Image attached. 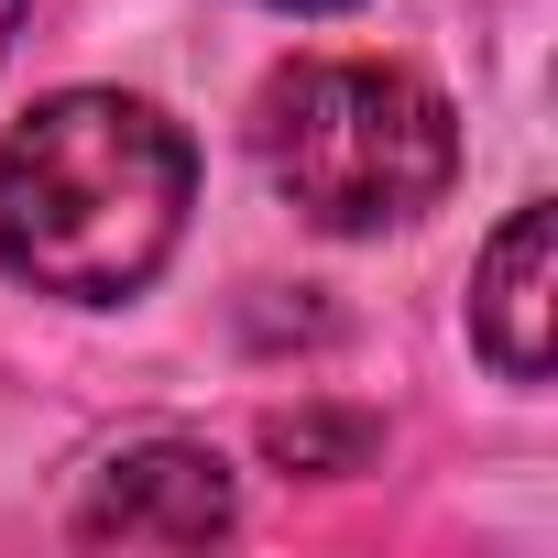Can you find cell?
Segmentation results:
<instances>
[{"mask_svg": "<svg viewBox=\"0 0 558 558\" xmlns=\"http://www.w3.org/2000/svg\"><path fill=\"white\" fill-rule=\"evenodd\" d=\"M197 154L132 88H56L0 132V274L66 307L143 296L186 241Z\"/></svg>", "mask_w": 558, "mask_h": 558, "instance_id": "cell-1", "label": "cell"}, {"mask_svg": "<svg viewBox=\"0 0 558 558\" xmlns=\"http://www.w3.org/2000/svg\"><path fill=\"white\" fill-rule=\"evenodd\" d=\"M252 165L274 175V197H286L296 219H318L340 241H373V230H405V219H427L449 197L460 121H449V99L416 66L307 56L286 77H263Z\"/></svg>", "mask_w": 558, "mask_h": 558, "instance_id": "cell-2", "label": "cell"}, {"mask_svg": "<svg viewBox=\"0 0 558 558\" xmlns=\"http://www.w3.org/2000/svg\"><path fill=\"white\" fill-rule=\"evenodd\" d=\"M230 525H241V482L197 438H132L77 493V536L88 547H208Z\"/></svg>", "mask_w": 558, "mask_h": 558, "instance_id": "cell-3", "label": "cell"}, {"mask_svg": "<svg viewBox=\"0 0 558 558\" xmlns=\"http://www.w3.org/2000/svg\"><path fill=\"white\" fill-rule=\"evenodd\" d=\"M471 351L504 384H547L558 362V208L525 197L471 263Z\"/></svg>", "mask_w": 558, "mask_h": 558, "instance_id": "cell-4", "label": "cell"}, {"mask_svg": "<svg viewBox=\"0 0 558 558\" xmlns=\"http://www.w3.org/2000/svg\"><path fill=\"white\" fill-rule=\"evenodd\" d=\"M274 460H329V471H362V460H373V427H362V416H340V427H318V416H274Z\"/></svg>", "mask_w": 558, "mask_h": 558, "instance_id": "cell-5", "label": "cell"}, {"mask_svg": "<svg viewBox=\"0 0 558 558\" xmlns=\"http://www.w3.org/2000/svg\"><path fill=\"white\" fill-rule=\"evenodd\" d=\"M263 12H296V23H318V12H351V0H263Z\"/></svg>", "mask_w": 558, "mask_h": 558, "instance_id": "cell-6", "label": "cell"}, {"mask_svg": "<svg viewBox=\"0 0 558 558\" xmlns=\"http://www.w3.org/2000/svg\"><path fill=\"white\" fill-rule=\"evenodd\" d=\"M23 12H34V0H0V56H12V34H23Z\"/></svg>", "mask_w": 558, "mask_h": 558, "instance_id": "cell-7", "label": "cell"}]
</instances>
